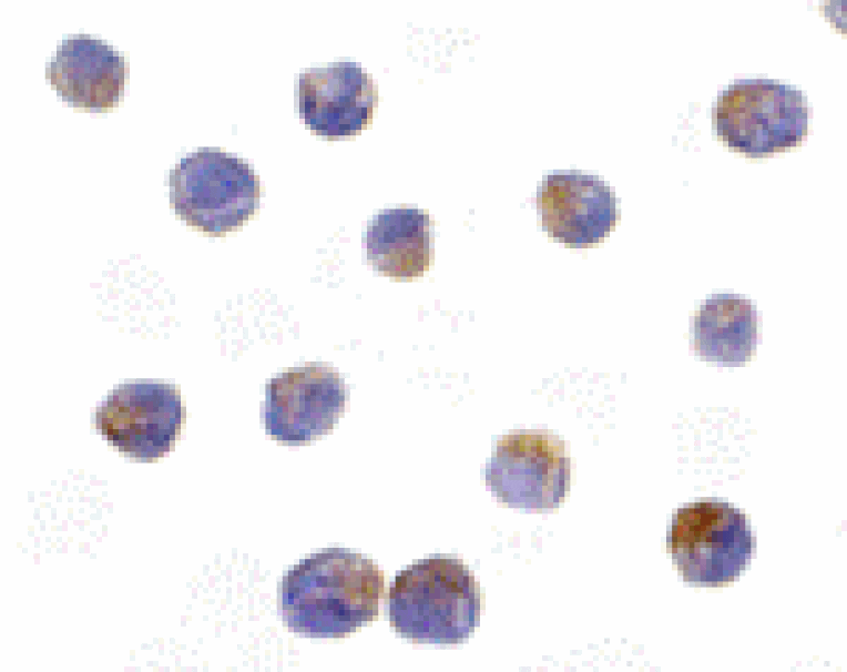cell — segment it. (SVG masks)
<instances>
[{
  "instance_id": "obj_2",
  "label": "cell",
  "mask_w": 847,
  "mask_h": 672,
  "mask_svg": "<svg viewBox=\"0 0 847 672\" xmlns=\"http://www.w3.org/2000/svg\"><path fill=\"white\" fill-rule=\"evenodd\" d=\"M392 584L390 621L406 637L451 642L468 630L474 593L462 566L448 559L421 561Z\"/></svg>"
},
{
  "instance_id": "obj_1",
  "label": "cell",
  "mask_w": 847,
  "mask_h": 672,
  "mask_svg": "<svg viewBox=\"0 0 847 672\" xmlns=\"http://www.w3.org/2000/svg\"><path fill=\"white\" fill-rule=\"evenodd\" d=\"M382 593V576L369 559L325 550L288 571L280 601L287 625L317 638H341L371 621Z\"/></svg>"
},
{
  "instance_id": "obj_3",
  "label": "cell",
  "mask_w": 847,
  "mask_h": 672,
  "mask_svg": "<svg viewBox=\"0 0 847 672\" xmlns=\"http://www.w3.org/2000/svg\"><path fill=\"white\" fill-rule=\"evenodd\" d=\"M178 391L166 384L135 381L121 385L103 401L98 417L103 432L121 444L174 431L178 424Z\"/></svg>"
},
{
  "instance_id": "obj_4",
  "label": "cell",
  "mask_w": 847,
  "mask_h": 672,
  "mask_svg": "<svg viewBox=\"0 0 847 672\" xmlns=\"http://www.w3.org/2000/svg\"><path fill=\"white\" fill-rule=\"evenodd\" d=\"M555 444L543 440L537 435L509 437L503 441L502 449L498 448V465L496 471L502 472L504 479L512 483L520 481L508 492L522 499L529 498L530 505L544 503L549 498L559 497L563 487L564 459Z\"/></svg>"
}]
</instances>
